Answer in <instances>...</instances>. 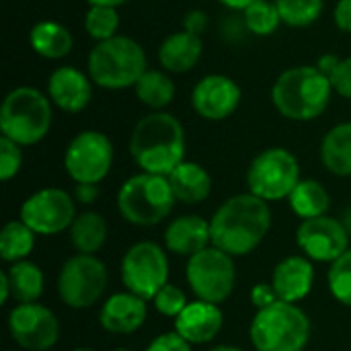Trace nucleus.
<instances>
[{"instance_id": "473e14b6", "label": "nucleus", "mask_w": 351, "mask_h": 351, "mask_svg": "<svg viewBox=\"0 0 351 351\" xmlns=\"http://www.w3.org/2000/svg\"><path fill=\"white\" fill-rule=\"evenodd\" d=\"M84 29L97 43L115 37L117 29H119L117 8H113V6H90L84 14Z\"/></svg>"}, {"instance_id": "2eb2a0df", "label": "nucleus", "mask_w": 351, "mask_h": 351, "mask_svg": "<svg viewBox=\"0 0 351 351\" xmlns=\"http://www.w3.org/2000/svg\"><path fill=\"white\" fill-rule=\"evenodd\" d=\"M296 243L304 255L313 261L333 263L343 253H348V230L346 226L329 216L302 220L296 232Z\"/></svg>"}, {"instance_id": "a19ab883", "label": "nucleus", "mask_w": 351, "mask_h": 351, "mask_svg": "<svg viewBox=\"0 0 351 351\" xmlns=\"http://www.w3.org/2000/svg\"><path fill=\"white\" fill-rule=\"evenodd\" d=\"M333 19L339 31L351 33V0H339L333 10Z\"/></svg>"}, {"instance_id": "39448f33", "label": "nucleus", "mask_w": 351, "mask_h": 351, "mask_svg": "<svg viewBox=\"0 0 351 351\" xmlns=\"http://www.w3.org/2000/svg\"><path fill=\"white\" fill-rule=\"evenodd\" d=\"M51 101L33 86L12 88L0 109L2 136L19 146H33L41 142L51 128Z\"/></svg>"}, {"instance_id": "37998d69", "label": "nucleus", "mask_w": 351, "mask_h": 351, "mask_svg": "<svg viewBox=\"0 0 351 351\" xmlns=\"http://www.w3.org/2000/svg\"><path fill=\"white\" fill-rule=\"evenodd\" d=\"M339 62H341V58H337V56H333V53H325V56H321V60L317 62V68H319L327 78H331V74L335 72V68L339 66Z\"/></svg>"}, {"instance_id": "412c9836", "label": "nucleus", "mask_w": 351, "mask_h": 351, "mask_svg": "<svg viewBox=\"0 0 351 351\" xmlns=\"http://www.w3.org/2000/svg\"><path fill=\"white\" fill-rule=\"evenodd\" d=\"M165 245L175 255L193 257L212 245L210 222L199 216H179L167 226Z\"/></svg>"}, {"instance_id": "c756f323", "label": "nucleus", "mask_w": 351, "mask_h": 351, "mask_svg": "<svg viewBox=\"0 0 351 351\" xmlns=\"http://www.w3.org/2000/svg\"><path fill=\"white\" fill-rule=\"evenodd\" d=\"M35 247V232L23 222H8L0 232V257L8 263L25 261Z\"/></svg>"}, {"instance_id": "a18cd8bd", "label": "nucleus", "mask_w": 351, "mask_h": 351, "mask_svg": "<svg viewBox=\"0 0 351 351\" xmlns=\"http://www.w3.org/2000/svg\"><path fill=\"white\" fill-rule=\"evenodd\" d=\"M220 4H224V6H228V8H232V10H245L247 6H251L255 0H218Z\"/></svg>"}, {"instance_id": "dca6fc26", "label": "nucleus", "mask_w": 351, "mask_h": 351, "mask_svg": "<svg viewBox=\"0 0 351 351\" xmlns=\"http://www.w3.org/2000/svg\"><path fill=\"white\" fill-rule=\"evenodd\" d=\"M241 97V86L230 76L208 74L193 86L191 107L204 119L222 121L239 109Z\"/></svg>"}, {"instance_id": "8fccbe9b", "label": "nucleus", "mask_w": 351, "mask_h": 351, "mask_svg": "<svg viewBox=\"0 0 351 351\" xmlns=\"http://www.w3.org/2000/svg\"><path fill=\"white\" fill-rule=\"evenodd\" d=\"M115 351H132V350H123V348H121V350H115Z\"/></svg>"}, {"instance_id": "79ce46f5", "label": "nucleus", "mask_w": 351, "mask_h": 351, "mask_svg": "<svg viewBox=\"0 0 351 351\" xmlns=\"http://www.w3.org/2000/svg\"><path fill=\"white\" fill-rule=\"evenodd\" d=\"M99 197V187L95 183H78L76 185V199L80 204H93Z\"/></svg>"}, {"instance_id": "4468645a", "label": "nucleus", "mask_w": 351, "mask_h": 351, "mask_svg": "<svg viewBox=\"0 0 351 351\" xmlns=\"http://www.w3.org/2000/svg\"><path fill=\"white\" fill-rule=\"evenodd\" d=\"M8 331L10 337L29 351H45L56 346L60 335V325L56 315L33 302V304H19L8 315Z\"/></svg>"}, {"instance_id": "0eeeda50", "label": "nucleus", "mask_w": 351, "mask_h": 351, "mask_svg": "<svg viewBox=\"0 0 351 351\" xmlns=\"http://www.w3.org/2000/svg\"><path fill=\"white\" fill-rule=\"evenodd\" d=\"M175 202L169 179L150 173L130 177L117 195L119 214L136 226H154L162 222L171 214Z\"/></svg>"}, {"instance_id": "4be33fe9", "label": "nucleus", "mask_w": 351, "mask_h": 351, "mask_svg": "<svg viewBox=\"0 0 351 351\" xmlns=\"http://www.w3.org/2000/svg\"><path fill=\"white\" fill-rule=\"evenodd\" d=\"M204 51V43L199 35L177 31L171 33L158 47V62L167 72L183 74L195 68Z\"/></svg>"}, {"instance_id": "09e8293b", "label": "nucleus", "mask_w": 351, "mask_h": 351, "mask_svg": "<svg viewBox=\"0 0 351 351\" xmlns=\"http://www.w3.org/2000/svg\"><path fill=\"white\" fill-rule=\"evenodd\" d=\"M74 351H93V350H84V348H80V350H74Z\"/></svg>"}, {"instance_id": "aec40b11", "label": "nucleus", "mask_w": 351, "mask_h": 351, "mask_svg": "<svg viewBox=\"0 0 351 351\" xmlns=\"http://www.w3.org/2000/svg\"><path fill=\"white\" fill-rule=\"evenodd\" d=\"M313 280H315L313 263L306 257L294 255V257H286L276 265L271 276V286L280 300L294 304L308 296V292L313 290Z\"/></svg>"}, {"instance_id": "7ed1b4c3", "label": "nucleus", "mask_w": 351, "mask_h": 351, "mask_svg": "<svg viewBox=\"0 0 351 351\" xmlns=\"http://www.w3.org/2000/svg\"><path fill=\"white\" fill-rule=\"evenodd\" d=\"M331 80L317 66H296L278 76L271 86L274 107L292 121H311L331 103Z\"/></svg>"}, {"instance_id": "f704fd0d", "label": "nucleus", "mask_w": 351, "mask_h": 351, "mask_svg": "<svg viewBox=\"0 0 351 351\" xmlns=\"http://www.w3.org/2000/svg\"><path fill=\"white\" fill-rule=\"evenodd\" d=\"M187 304H189V302H187L183 290L177 288V286H173V284H167V286L154 296V306H156V311H158L160 315H165V317L177 319V317L185 311Z\"/></svg>"}, {"instance_id": "c03bdc74", "label": "nucleus", "mask_w": 351, "mask_h": 351, "mask_svg": "<svg viewBox=\"0 0 351 351\" xmlns=\"http://www.w3.org/2000/svg\"><path fill=\"white\" fill-rule=\"evenodd\" d=\"M8 298H10V284H8L6 271H2L0 274V300H2V304L8 302Z\"/></svg>"}, {"instance_id": "20e7f679", "label": "nucleus", "mask_w": 351, "mask_h": 351, "mask_svg": "<svg viewBox=\"0 0 351 351\" xmlns=\"http://www.w3.org/2000/svg\"><path fill=\"white\" fill-rule=\"evenodd\" d=\"M146 70L144 47L128 35L99 41L88 53V76L97 86L107 90L136 86Z\"/></svg>"}, {"instance_id": "9d476101", "label": "nucleus", "mask_w": 351, "mask_h": 351, "mask_svg": "<svg viewBox=\"0 0 351 351\" xmlns=\"http://www.w3.org/2000/svg\"><path fill=\"white\" fill-rule=\"evenodd\" d=\"M234 261L228 253L208 247L202 253L189 257L187 263V284L193 294L210 304L224 302L234 290Z\"/></svg>"}, {"instance_id": "7c9ffc66", "label": "nucleus", "mask_w": 351, "mask_h": 351, "mask_svg": "<svg viewBox=\"0 0 351 351\" xmlns=\"http://www.w3.org/2000/svg\"><path fill=\"white\" fill-rule=\"evenodd\" d=\"M282 23L290 27H308L323 14V0H276Z\"/></svg>"}, {"instance_id": "9b49d317", "label": "nucleus", "mask_w": 351, "mask_h": 351, "mask_svg": "<svg viewBox=\"0 0 351 351\" xmlns=\"http://www.w3.org/2000/svg\"><path fill=\"white\" fill-rule=\"evenodd\" d=\"M107 288V267L95 255H74L60 271L58 292L70 308H88L103 296Z\"/></svg>"}, {"instance_id": "2f4dec72", "label": "nucleus", "mask_w": 351, "mask_h": 351, "mask_svg": "<svg viewBox=\"0 0 351 351\" xmlns=\"http://www.w3.org/2000/svg\"><path fill=\"white\" fill-rule=\"evenodd\" d=\"M245 25L253 35L259 37H267L271 33H276V29L282 23L280 10L276 6V2H267V0H255L251 6H247L245 10Z\"/></svg>"}, {"instance_id": "c9c22d12", "label": "nucleus", "mask_w": 351, "mask_h": 351, "mask_svg": "<svg viewBox=\"0 0 351 351\" xmlns=\"http://www.w3.org/2000/svg\"><path fill=\"white\" fill-rule=\"evenodd\" d=\"M21 165H23L21 146L2 136L0 138V179L10 181L12 177H16V173L21 171Z\"/></svg>"}, {"instance_id": "f257e3e1", "label": "nucleus", "mask_w": 351, "mask_h": 351, "mask_svg": "<svg viewBox=\"0 0 351 351\" xmlns=\"http://www.w3.org/2000/svg\"><path fill=\"white\" fill-rule=\"evenodd\" d=\"M271 226V210L265 199L253 193H241L226 199L210 220L212 247L243 257L253 253Z\"/></svg>"}, {"instance_id": "393cba45", "label": "nucleus", "mask_w": 351, "mask_h": 351, "mask_svg": "<svg viewBox=\"0 0 351 351\" xmlns=\"http://www.w3.org/2000/svg\"><path fill=\"white\" fill-rule=\"evenodd\" d=\"M321 160L337 177H351V121L329 130L321 142Z\"/></svg>"}, {"instance_id": "e433bc0d", "label": "nucleus", "mask_w": 351, "mask_h": 351, "mask_svg": "<svg viewBox=\"0 0 351 351\" xmlns=\"http://www.w3.org/2000/svg\"><path fill=\"white\" fill-rule=\"evenodd\" d=\"M331 86L337 95L351 99V58H343L331 74Z\"/></svg>"}, {"instance_id": "ddd939ff", "label": "nucleus", "mask_w": 351, "mask_h": 351, "mask_svg": "<svg viewBox=\"0 0 351 351\" xmlns=\"http://www.w3.org/2000/svg\"><path fill=\"white\" fill-rule=\"evenodd\" d=\"M21 220L35 234H58L76 220L74 199L58 187L39 189L23 202Z\"/></svg>"}, {"instance_id": "f3484780", "label": "nucleus", "mask_w": 351, "mask_h": 351, "mask_svg": "<svg viewBox=\"0 0 351 351\" xmlns=\"http://www.w3.org/2000/svg\"><path fill=\"white\" fill-rule=\"evenodd\" d=\"M47 97L58 109L66 113H78L90 103L93 80L74 66H60L49 74Z\"/></svg>"}, {"instance_id": "5701e85b", "label": "nucleus", "mask_w": 351, "mask_h": 351, "mask_svg": "<svg viewBox=\"0 0 351 351\" xmlns=\"http://www.w3.org/2000/svg\"><path fill=\"white\" fill-rule=\"evenodd\" d=\"M171 189L177 202L183 204H199L212 193V177L197 162H181L169 177Z\"/></svg>"}, {"instance_id": "b1692460", "label": "nucleus", "mask_w": 351, "mask_h": 351, "mask_svg": "<svg viewBox=\"0 0 351 351\" xmlns=\"http://www.w3.org/2000/svg\"><path fill=\"white\" fill-rule=\"evenodd\" d=\"M31 49L45 60H62L72 51L74 39L68 27L58 21H39L29 31Z\"/></svg>"}, {"instance_id": "1a4fd4ad", "label": "nucleus", "mask_w": 351, "mask_h": 351, "mask_svg": "<svg viewBox=\"0 0 351 351\" xmlns=\"http://www.w3.org/2000/svg\"><path fill=\"white\" fill-rule=\"evenodd\" d=\"M169 261L156 243L144 241L128 249L121 261V282L128 292L142 300H154V296L167 286Z\"/></svg>"}, {"instance_id": "ea45409f", "label": "nucleus", "mask_w": 351, "mask_h": 351, "mask_svg": "<svg viewBox=\"0 0 351 351\" xmlns=\"http://www.w3.org/2000/svg\"><path fill=\"white\" fill-rule=\"evenodd\" d=\"M251 300H253V304H255V306H257V311H259V308H265V306H269V304L278 302L280 298H278V294H276L274 286L257 284V286L253 288V292H251Z\"/></svg>"}, {"instance_id": "cd10ccee", "label": "nucleus", "mask_w": 351, "mask_h": 351, "mask_svg": "<svg viewBox=\"0 0 351 351\" xmlns=\"http://www.w3.org/2000/svg\"><path fill=\"white\" fill-rule=\"evenodd\" d=\"M10 296L19 304H33L43 294V271L31 261H16L6 271Z\"/></svg>"}, {"instance_id": "c85d7f7f", "label": "nucleus", "mask_w": 351, "mask_h": 351, "mask_svg": "<svg viewBox=\"0 0 351 351\" xmlns=\"http://www.w3.org/2000/svg\"><path fill=\"white\" fill-rule=\"evenodd\" d=\"M134 90L140 103L154 111H162L175 99V82L160 70H146L136 82Z\"/></svg>"}, {"instance_id": "a211bd4d", "label": "nucleus", "mask_w": 351, "mask_h": 351, "mask_svg": "<svg viewBox=\"0 0 351 351\" xmlns=\"http://www.w3.org/2000/svg\"><path fill=\"white\" fill-rule=\"evenodd\" d=\"M146 315H148L146 300H142L132 292H121V294H113L103 304L99 321L101 327L109 333L130 335L144 325Z\"/></svg>"}, {"instance_id": "6ab92c4d", "label": "nucleus", "mask_w": 351, "mask_h": 351, "mask_svg": "<svg viewBox=\"0 0 351 351\" xmlns=\"http://www.w3.org/2000/svg\"><path fill=\"white\" fill-rule=\"evenodd\" d=\"M222 323L224 319L218 304L199 300L185 306V311L175 319V329L189 343H208L220 333Z\"/></svg>"}, {"instance_id": "423d86ee", "label": "nucleus", "mask_w": 351, "mask_h": 351, "mask_svg": "<svg viewBox=\"0 0 351 351\" xmlns=\"http://www.w3.org/2000/svg\"><path fill=\"white\" fill-rule=\"evenodd\" d=\"M249 333L257 351H302L311 339V321L296 304L278 300L257 311Z\"/></svg>"}, {"instance_id": "58836bf2", "label": "nucleus", "mask_w": 351, "mask_h": 351, "mask_svg": "<svg viewBox=\"0 0 351 351\" xmlns=\"http://www.w3.org/2000/svg\"><path fill=\"white\" fill-rule=\"evenodd\" d=\"M208 27V14L204 10H189L183 16V31L193 33V35H202Z\"/></svg>"}, {"instance_id": "bb28decb", "label": "nucleus", "mask_w": 351, "mask_h": 351, "mask_svg": "<svg viewBox=\"0 0 351 351\" xmlns=\"http://www.w3.org/2000/svg\"><path fill=\"white\" fill-rule=\"evenodd\" d=\"M70 239L78 253L93 255L107 241V222L97 212H82L70 226Z\"/></svg>"}, {"instance_id": "49530a36", "label": "nucleus", "mask_w": 351, "mask_h": 351, "mask_svg": "<svg viewBox=\"0 0 351 351\" xmlns=\"http://www.w3.org/2000/svg\"><path fill=\"white\" fill-rule=\"evenodd\" d=\"M125 2L128 0H88L90 6H113V8H117V6H121Z\"/></svg>"}, {"instance_id": "6e6552de", "label": "nucleus", "mask_w": 351, "mask_h": 351, "mask_svg": "<svg viewBox=\"0 0 351 351\" xmlns=\"http://www.w3.org/2000/svg\"><path fill=\"white\" fill-rule=\"evenodd\" d=\"M300 181V165L286 148H267L259 152L247 171L249 191L265 202L290 197Z\"/></svg>"}, {"instance_id": "de8ad7c7", "label": "nucleus", "mask_w": 351, "mask_h": 351, "mask_svg": "<svg viewBox=\"0 0 351 351\" xmlns=\"http://www.w3.org/2000/svg\"><path fill=\"white\" fill-rule=\"evenodd\" d=\"M208 351H243L241 348H234V346H218V348H212Z\"/></svg>"}, {"instance_id": "f8f14e48", "label": "nucleus", "mask_w": 351, "mask_h": 351, "mask_svg": "<svg viewBox=\"0 0 351 351\" xmlns=\"http://www.w3.org/2000/svg\"><path fill=\"white\" fill-rule=\"evenodd\" d=\"M113 165V144L97 130L80 132L72 138L64 154V167L68 175L78 183L99 185L111 171Z\"/></svg>"}, {"instance_id": "a878e982", "label": "nucleus", "mask_w": 351, "mask_h": 351, "mask_svg": "<svg viewBox=\"0 0 351 351\" xmlns=\"http://www.w3.org/2000/svg\"><path fill=\"white\" fill-rule=\"evenodd\" d=\"M290 208L296 216H300L302 220L308 218H319L325 216L329 206H331V197L329 191L325 189L323 183L315 181V179H304L300 181L294 191L290 193Z\"/></svg>"}, {"instance_id": "72a5a7b5", "label": "nucleus", "mask_w": 351, "mask_h": 351, "mask_svg": "<svg viewBox=\"0 0 351 351\" xmlns=\"http://www.w3.org/2000/svg\"><path fill=\"white\" fill-rule=\"evenodd\" d=\"M329 290L341 304L351 306V251L343 253L329 269Z\"/></svg>"}, {"instance_id": "4c0bfd02", "label": "nucleus", "mask_w": 351, "mask_h": 351, "mask_svg": "<svg viewBox=\"0 0 351 351\" xmlns=\"http://www.w3.org/2000/svg\"><path fill=\"white\" fill-rule=\"evenodd\" d=\"M146 351H191V343L185 341L177 331L175 333H162L158 335Z\"/></svg>"}, {"instance_id": "f03ea898", "label": "nucleus", "mask_w": 351, "mask_h": 351, "mask_svg": "<svg viewBox=\"0 0 351 351\" xmlns=\"http://www.w3.org/2000/svg\"><path fill=\"white\" fill-rule=\"evenodd\" d=\"M130 154L144 173L169 177L185 158V130L181 121L165 111L148 113L132 132Z\"/></svg>"}]
</instances>
